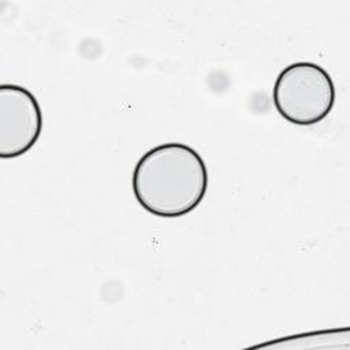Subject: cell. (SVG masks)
<instances>
[{
	"mask_svg": "<svg viewBox=\"0 0 350 350\" xmlns=\"http://www.w3.org/2000/svg\"><path fill=\"white\" fill-rule=\"evenodd\" d=\"M208 189V170L189 145L168 142L144 153L133 172L138 204L160 217H179L196 209Z\"/></svg>",
	"mask_w": 350,
	"mask_h": 350,
	"instance_id": "1",
	"label": "cell"
},
{
	"mask_svg": "<svg viewBox=\"0 0 350 350\" xmlns=\"http://www.w3.org/2000/svg\"><path fill=\"white\" fill-rule=\"evenodd\" d=\"M273 105L287 122L310 126L328 116L335 104L331 75L319 64L297 62L284 67L273 85Z\"/></svg>",
	"mask_w": 350,
	"mask_h": 350,
	"instance_id": "2",
	"label": "cell"
},
{
	"mask_svg": "<svg viewBox=\"0 0 350 350\" xmlns=\"http://www.w3.org/2000/svg\"><path fill=\"white\" fill-rule=\"evenodd\" d=\"M42 131V113L36 96L12 83L0 86V157L27 153Z\"/></svg>",
	"mask_w": 350,
	"mask_h": 350,
	"instance_id": "3",
	"label": "cell"
}]
</instances>
